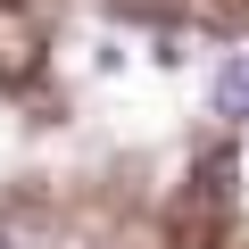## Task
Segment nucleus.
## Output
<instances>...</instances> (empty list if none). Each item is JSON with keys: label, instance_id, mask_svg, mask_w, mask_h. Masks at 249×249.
<instances>
[{"label": "nucleus", "instance_id": "1", "mask_svg": "<svg viewBox=\"0 0 249 249\" xmlns=\"http://www.w3.org/2000/svg\"><path fill=\"white\" fill-rule=\"evenodd\" d=\"M216 116H249V50H232L216 67Z\"/></svg>", "mask_w": 249, "mask_h": 249}, {"label": "nucleus", "instance_id": "2", "mask_svg": "<svg viewBox=\"0 0 249 249\" xmlns=\"http://www.w3.org/2000/svg\"><path fill=\"white\" fill-rule=\"evenodd\" d=\"M0 249H9V241H0Z\"/></svg>", "mask_w": 249, "mask_h": 249}]
</instances>
